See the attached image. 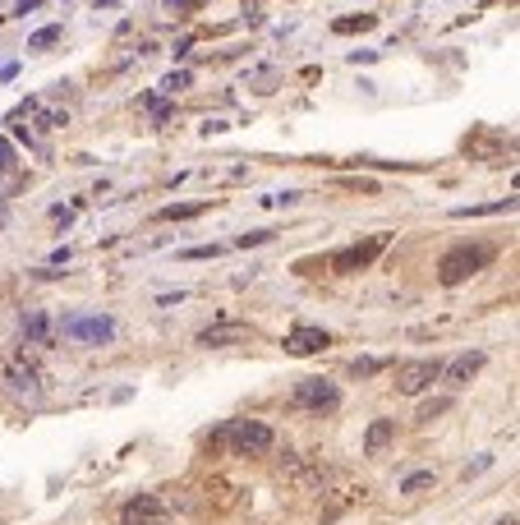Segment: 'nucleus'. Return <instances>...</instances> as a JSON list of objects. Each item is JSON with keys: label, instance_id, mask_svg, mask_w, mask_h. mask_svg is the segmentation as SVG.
<instances>
[{"label": "nucleus", "instance_id": "1", "mask_svg": "<svg viewBox=\"0 0 520 525\" xmlns=\"http://www.w3.org/2000/svg\"><path fill=\"white\" fill-rule=\"evenodd\" d=\"M489 263H493L489 245H456V249H447L443 258H437V281H443V286H461V281L484 272Z\"/></svg>", "mask_w": 520, "mask_h": 525}, {"label": "nucleus", "instance_id": "2", "mask_svg": "<svg viewBox=\"0 0 520 525\" xmlns=\"http://www.w3.org/2000/svg\"><path fill=\"white\" fill-rule=\"evenodd\" d=\"M217 442H226L235 457H263V452H272L276 433H272V424H263V420H230V424L217 433Z\"/></svg>", "mask_w": 520, "mask_h": 525}, {"label": "nucleus", "instance_id": "3", "mask_svg": "<svg viewBox=\"0 0 520 525\" xmlns=\"http://www.w3.org/2000/svg\"><path fill=\"white\" fill-rule=\"evenodd\" d=\"M437 378H443V359H410V365H401L396 369V392L401 396H419V392H428Z\"/></svg>", "mask_w": 520, "mask_h": 525}, {"label": "nucleus", "instance_id": "4", "mask_svg": "<svg viewBox=\"0 0 520 525\" xmlns=\"http://www.w3.org/2000/svg\"><path fill=\"white\" fill-rule=\"evenodd\" d=\"M295 406H304V411H336L341 392L327 378H304V383H295Z\"/></svg>", "mask_w": 520, "mask_h": 525}, {"label": "nucleus", "instance_id": "5", "mask_svg": "<svg viewBox=\"0 0 520 525\" xmlns=\"http://www.w3.org/2000/svg\"><path fill=\"white\" fill-rule=\"evenodd\" d=\"M387 240H391V235H369L364 245H350V249L332 254V272H364V267L387 249Z\"/></svg>", "mask_w": 520, "mask_h": 525}, {"label": "nucleus", "instance_id": "6", "mask_svg": "<svg viewBox=\"0 0 520 525\" xmlns=\"http://www.w3.org/2000/svg\"><path fill=\"white\" fill-rule=\"evenodd\" d=\"M65 337L74 341H88V346H102L115 337V322L106 313H93V318H65Z\"/></svg>", "mask_w": 520, "mask_h": 525}, {"label": "nucleus", "instance_id": "7", "mask_svg": "<svg viewBox=\"0 0 520 525\" xmlns=\"http://www.w3.org/2000/svg\"><path fill=\"white\" fill-rule=\"evenodd\" d=\"M120 525H166V507H162V498H152V493L130 498L125 507H120Z\"/></svg>", "mask_w": 520, "mask_h": 525}, {"label": "nucleus", "instance_id": "8", "mask_svg": "<svg viewBox=\"0 0 520 525\" xmlns=\"http://www.w3.org/2000/svg\"><path fill=\"white\" fill-rule=\"evenodd\" d=\"M484 365H489V355H484V350H465V355L452 359V365H443V378H437V383H447L452 392H461V387H470V378L484 369Z\"/></svg>", "mask_w": 520, "mask_h": 525}, {"label": "nucleus", "instance_id": "9", "mask_svg": "<svg viewBox=\"0 0 520 525\" xmlns=\"http://www.w3.org/2000/svg\"><path fill=\"white\" fill-rule=\"evenodd\" d=\"M327 346H332V332H323V328H291L286 332V350L291 355H318Z\"/></svg>", "mask_w": 520, "mask_h": 525}, {"label": "nucleus", "instance_id": "10", "mask_svg": "<svg viewBox=\"0 0 520 525\" xmlns=\"http://www.w3.org/2000/svg\"><path fill=\"white\" fill-rule=\"evenodd\" d=\"M391 442H396V420H373L364 433V457H382Z\"/></svg>", "mask_w": 520, "mask_h": 525}, {"label": "nucleus", "instance_id": "11", "mask_svg": "<svg viewBox=\"0 0 520 525\" xmlns=\"http://www.w3.org/2000/svg\"><path fill=\"white\" fill-rule=\"evenodd\" d=\"M245 337H249L245 322H217V328H208L198 337V346H226V341H245Z\"/></svg>", "mask_w": 520, "mask_h": 525}, {"label": "nucleus", "instance_id": "12", "mask_svg": "<svg viewBox=\"0 0 520 525\" xmlns=\"http://www.w3.org/2000/svg\"><path fill=\"white\" fill-rule=\"evenodd\" d=\"M10 387L19 396H42V383H37V369H23V365H10Z\"/></svg>", "mask_w": 520, "mask_h": 525}, {"label": "nucleus", "instance_id": "13", "mask_svg": "<svg viewBox=\"0 0 520 525\" xmlns=\"http://www.w3.org/2000/svg\"><path fill=\"white\" fill-rule=\"evenodd\" d=\"M65 37V23H47V28H37L32 37H28V51H47V47H56Z\"/></svg>", "mask_w": 520, "mask_h": 525}, {"label": "nucleus", "instance_id": "14", "mask_svg": "<svg viewBox=\"0 0 520 525\" xmlns=\"http://www.w3.org/2000/svg\"><path fill=\"white\" fill-rule=\"evenodd\" d=\"M198 213H208V204H166L162 213H157V222H189Z\"/></svg>", "mask_w": 520, "mask_h": 525}, {"label": "nucleus", "instance_id": "15", "mask_svg": "<svg viewBox=\"0 0 520 525\" xmlns=\"http://www.w3.org/2000/svg\"><path fill=\"white\" fill-rule=\"evenodd\" d=\"M433 484H437V475H433V470H415V475H406V479H401V493H410V498H415V493L433 489Z\"/></svg>", "mask_w": 520, "mask_h": 525}, {"label": "nucleus", "instance_id": "16", "mask_svg": "<svg viewBox=\"0 0 520 525\" xmlns=\"http://www.w3.org/2000/svg\"><path fill=\"white\" fill-rule=\"evenodd\" d=\"M452 411V396H437V401H424L419 406V424H433L437 415H447Z\"/></svg>", "mask_w": 520, "mask_h": 525}, {"label": "nucleus", "instance_id": "17", "mask_svg": "<svg viewBox=\"0 0 520 525\" xmlns=\"http://www.w3.org/2000/svg\"><path fill=\"white\" fill-rule=\"evenodd\" d=\"M373 23H378L373 14H354V19H336V23H332V32H369Z\"/></svg>", "mask_w": 520, "mask_h": 525}, {"label": "nucleus", "instance_id": "18", "mask_svg": "<svg viewBox=\"0 0 520 525\" xmlns=\"http://www.w3.org/2000/svg\"><path fill=\"white\" fill-rule=\"evenodd\" d=\"M189 84H193V74H189V69H175V74H166V78H162V93H171V97H175V93H184Z\"/></svg>", "mask_w": 520, "mask_h": 525}, {"label": "nucleus", "instance_id": "19", "mask_svg": "<svg viewBox=\"0 0 520 525\" xmlns=\"http://www.w3.org/2000/svg\"><path fill=\"white\" fill-rule=\"evenodd\" d=\"M382 365H387V359H354V365H350V374H354V378H373Z\"/></svg>", "mask_w": 520, "mask_h": 525}, {"label": "nucleus", "instance_id": "20", "mask_svg": "<svg viewBox=\"0 0 520 525\" xmlns=\"http://www.w3.org/2000/svg\"><path fill=\"white\" fill-rule=\"evenodd\" d=\"M23 332H28L32 341H42V332H47V322H42V313H28V318H23Z\"/></svg>", "mask_w": 520, "mask_h": 525}, {"label": "nucleus", "instance_id": "21", "mask_svg": "<svg viewBox=\"0 0 520 525\" xmlns=\"http://www.w3.org/2000/svg\"><path fill=\"white\" fill-rule=\"evenodd\" d=\"M276 231H249V235H239V249H249V245H267Z\"/></svg>", "mask_w": 520, "mask_h": 525}, {"label": "nucleus", "instance_id": "22", "mask_svg": "<svg viewBox=\"0 0 520 525\" xmlns=\"http://www.w3.org/2000/svg\"><path fill=\"white\" fill-rule=\"evenodd\" d=\"M10 167H14V143L0 139V171H10Z\"/></svg>", "mask_w": 520, "mask_h": 525}, {"label": "nucleus", "instance_id": "23", "mask_svg": "<svg viewBox=\"0 0 520 525\" xmlns=\"http://www.w3.org/2000/svg\"><path fill=\"white\" fill-rule=\"evenodd\" d=\"M221 245H198V249H184V258H217Z\"/></svg>", "mask_w": 520, "mask_h": 525}, {"label": "nucleus", "instance_id": "24", "mask_svg": "<svg viewBox=\"0 0 520 525\" xmlns=\"http://www.w3.org/2000/svg\"><path fill=\"white\" fill-rule=\"evenodd\" d=\"M166 10H198V0H166Z\"/></svg>", "mask_w": 520, "mask_h": 525}, {"label": "nucleus", "instance_id": "25", "mask_svg": "<svg viewBox=\"0 0 520 525\" xmlns=\"http://www.w3.org/2000/svg\"><path fill=\"white\" fill-rule=\"evenodd\" d=\"M498 525H516V516H507V520H498Z\"/></svg>", "mask_w": 520, "mask_h": 525}]
</instances>
